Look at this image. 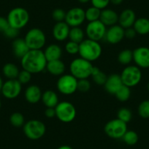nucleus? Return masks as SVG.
Masks as SVG:
<instances>
[{
	"label": "nucleus",
	"instance_id": "nucleus-35",
	"mask_svg": "<svg viewBox=\"0 0 149 149\" xmlns=\"http://www.w3.org/2000/svg\"><path fill=\"white\" fill-rule=\"evenodd\" d=\"M137 112L141 118H149V100L141 102L137 108Z\"/></svg>",
	"mask_w": 149,
	"mask_h": 149
},
{
	"label": "nucleus",
	"instance_id": "nucleus-36",
	"mask_svg": "<svg viewBox=\"0 0 149 149\" xmlns=\"http://www.w3.org/2000/svg\"><path fill=\"white\" fill-rule=\"evenodd\" d=\"M64 48L67 54H70V55H75L79 52V43L69 40L66 43Z\"/></svg>",
	"mask_w": 149,
	"mask_h": 149
},
{
	"label": "nucleus",
	"instance_id": "nucleus-26",
	"mask_svg": "<svg viewBox=\"0 0 149 149\" xmlns=\"http://www.w3.org/2000/svg\"><path fill=\"white\" fill-rule=\"evenodd\" d=\"M2 72L8 80L17 79L20 70L18 67L13 63H7L4 65Z\"/></svg>",
	"mask_w": 149,
	"mask_h": 149
},
{
	"label": "nucleus",
	"instance_id": "nucleus-19",
	"mask_svg": "<svg viewBox=\"0 0 149 149\" xmlns=\"http://www.w3.org/2000/svg\"><path fill=\"white\" fill-rule=\"evenodd\" d=\"M100 21L106 27L112 26L118 24V15L113 10L105 8V9L101 10Z\"/></svg>",
	"mask_w": 149,
	"mask_h": 149
},
{
	"label": "nucleus",
	"instance_id": "nucleus-40",
	"mask_svg": "<svg viewBox=\"0 0 149 149\" xmlns=\"http://www.w3.org/2000/svg\"><path fill=\"white\" fill-rule=\"evenodd\" d=\"M91 2L92 6L102 10L107 8V6L110 5V0H91Z\"/></svg>",
	"mask_w": 149,
	"mask_h": 149
},
{
	"label": "nucleus",
	"instance_id": "nucleus-47",
	"mask_svg": "<svg viewBox=\"0 0 149 149\" xmlns=\"http://www.w3.org/2000/svg\"><path fill=\"white\" fill-rule=\"evenodd\" d=\"M78 1L81 4H86L88 2H91V0H78Z\"/></svg>",
	"mask_w": 149,
	"mask_h": 149
},
{
	"label": "nucleus",
	"instance_id": "nucleus-10",
	"mask_svg": "<svg viewBox=\"0 0 149 149\" xmlns=\"http://www.w3.org/2000/svg\"><path fill=\"white\" fill-rule=\"evenodd\" d=\"M127 130V124L118 118L110 120L104 127L105 134L112 139H121Z\"/></svg>",
	"mask_w": 149,
	"mask_h": 149
},
{
	"label": "nucleus",
	"instance_id": "nucleus-23",
	"mask_svg": "<svg viewBox=\"0 0 149 149\" xmlns=\"http://www.w3.org/2000/svg\"><path fill=\"white\" fill-rule=\"evenodd\" d=\"M43 52L48 61L61 59L62 56V49L57 44H50L45 48Z\"/></svg>",
	"mask_w": 149,
	"mask_h": 149
},
{
	"label": "nucleus",
	"instance_id": "nucleus-28",
	"mask_svg": "<svg viewBox=\"0 0 149 149\" xmlns=\"http://www.w3.org/2000/svg\"><path fill=\"white\" fill-rule=\"evenodd\" d=\"M91 77L92 78L93 81L97 85L99 86H104V83H105L107 78L105 73L103 72L102 70H100V69L99 67H94V68H93Z\"/></svg>",
	"mask_w": 149,
	"mask_h": 149
},
{
	"label": "nucleus",
	"instance_id": "nucleus-12",
	"mask_svg": "<svg viewBox=\"0 0 149 149\" xmlns=\"http://www.w3.org/2000/svg\"><path fill=\"white\" fill-rule=\"evenodd\" d=\"M86 21L85 10L79 7H74L66 12L65 21L70 27H78Z\"/></svg>",
	"mask_w": 149,
	"mask_h": 149
},
{
	"label": "nucleus",
	"instance_id": "nucleus-50",
	"mask_svg": "<svg viewBox=\"0 0 149 149\" xmlns=\"http://www.w3.org/2000/svg\"><path fill=\"white\" fill-rule=\"evenodd\" d=\"M1 106H2V102H1V100H0V109H1Z\"/></svg>",
	"mask_w": 149,
	"mask_h": 149
},
{
	"label": "nucleus",
	"instance_id": "nucleus-2",
	"mask_svg": "<svg viewBox=\"0 0 149 149\" xmlns=\"http://www.w3.org/2000/svg\"><path fill=\"white\" fill-rule=\"evenodd\" d=\"M102 48L100 42L90 39H85L79 44L80 57L92 62L98 59L102 55Z\"/></svg>",
	"mask_w": 149,
	"mask_h": 149
},
{
	"label": "nucleus",
	"instance_id": "nucleus-43",
	"mask_svg": "<svg viewBox=\"0 0 149 149\" xmlns=\"http://www.w3.org/2000/svg\"><path fill=\"white\" fill-rule=\"evenodd\" d=\"M9 26V23L7 18L0 16V32L4 33Z\"/></svg>",
	"mask_w": 149,
	"mask_h": 149
},
{
	"label": "nucleus",
	"instance_id": "nucleus-3",
	"mask_svg": "<svg viewBox=\"0 0 149 149\" xmlns=\"http://www.w3.org/2000/svg\"><path fill=\"white\" fill-rule=\"evenodd\" d=\"M93 68L92 63L81 57L73 59L70 64V74L78 80L88 79L91 77Z\"/></svg>",
	"mask_w": 149,
	"mask_h": 149
},
{
	"label": "nucleus",
	"instance_id": "nucleus-15",
	"mask_svg": "<svg viewBox=\"0 0 149 149\" xmlns=\"http://www.w3.org/2000/svg\"><path fill=\"white\" fill-rule=\"evenodd\" d=\"M124 38V29L118 24L110 26L107 29L104 39L108 43L115 45L119 43Z\"/></svg>",
	"mask_w": 149,
	"mask_h": 149
},
{
	"label": "nucleus",
	"instance_id": "nucleus-30",
	"mask_svg": "<svg viewBox=\"0 0 149 149\" xmlns=\"http://www.w3.org/2000/svg\"><path fill=\"white\" fill-rule=\"evenodd\" d=\"M100 14H101V10L94 6L89 7L85 10L86 20L88 21V22L98 21L100 20Z\"/></svg>",
	"mask_w": 149,
	"mask_h": 149
},
{
	"label": "nucleus",
	"instance_id": "nucleus-37",
	"mask_svg": "<svg viewBox=\"0 0 149 149\" xmlns=\"http://www.w3.org/2000/svg\"><path fill=\"white\" fill-rule=\"evenodd\" d=\"M91 89V83L88 79L78 80L77 90L82 93L88 92Z\"/></svg>",
	"mask_w": 149,
	"mask_h": 149
},
{
	"label": "nucleus",
	"instance_id": "nucleus-21",
	"mask_svg": "<svg viewBox=\"0 0 149 149\" xmlns=\"http://www.w3.org/2000/svg\"><path fill=\"white\" fill-rule=\"evenodd\" d=\"M12 48L15 56L21 59L29 51V48L27 46L24 39L19 38V37H17L13 41Z\"/></svg>",
	"mask_w": 149,
	"mask_h": 149
},
{
	"label": "nucleus",
	"instance_id": "nucleus-16",
	"mask_svg": "<svg viewBox=\"0 0 149 149\" xmlns=\"http://www.w3.org/2000/svg\"><path fill=\"white\" fill-rule=\"evenodd\" d=\"M70 30V27L65 21L56 22L53 27V37L58 42H63L69 38Z\"/></svg>",
	"mask_w": 149,
	"mask_h": 149
},
{
	"label": "nucleus",
	"instance_id": "nucleus-6",
	"mask_svg": "<svg viewBox=\"0 0 149 149\" xmlns=\"http://www.w3.org/2000/svg\"><path fill=\"white\" fill-rule=\"evenodd\" d=\"M29 50H42L46 43V36L39 28L29 30L24 38Z\"/></svg>",
	"mask_w": 149,
	"mask_h": 149
},
{
	"label": "nucleus",
	"instance_id": "nucleus-45",
	"mask_svg": "<svg viewBox=\"0 0 149 149\" xmlns=\"http://www.w3.org/2000/svg\"><path fill=\"white\" fill-rule=\"evenodd\" d=\"M110 3L114 5H119L124 2V0H110Z\"/></svg>",
	"mask_w": 149,
	"mask_h": 149
},
{
	"label": "nucleus",
	"instance_id": "nucleus-34",
	"mask_svg": "<svg viewBox=\"0 0 149 149\" xmlns=\"http://www.w3.org/2000/svg\"><path fill=\"white\" fill-rule=\"evenodd\" d=\"M117 118L124 121L126 124H128L132 118V111L130 110V109L127 108V107H121L117 113Z\"/></svg>",
	"mask_w": 149,
	"mask_h": 149
},
{
	"label": "nucleus",
	"instance_id": "nucleus-20",
	"mask_svg": "<svg viewBox=\"0 0 149 149\" xmlns=\"http://www.w3.org/2000/svg\"><path fill=\"white\" fill-rule=\"evenodd\" d=\"M42 92L37 85H30L24 92V97L30 104H37L42 98Z\"/></svg>",
	"mask_w": 149,
	"mask_h": 149
},
{
	"label": "nucleus",
	"instance_id": "nucleus-42",
	"mask_svg": "<svg viewBox=\"0 0 149 149\" xmlns=\"http://www.w3.org/2000/svg\"><path fill=\"white\" fill-rule=\"evenodd\" d=\"M137 34V32H136L133 27H130V28L124 29V37L129 40L134 39Z\"/></svg>",
	"mask_w": 149,
	"mask_h": 149
},
{
	"label": "nucleus",
	"instance_id": "nucleus-27",
	"mask_svg": "<svg viewBox=\"0 0 149 149\" xmlns=\"http://www.w3.org/2000/svg\"><path fill=\"white\" fill-rule=\"evenodd\" d=\"M69 39L70 40L80 44L85 40V32L80 26L70 27Z\"/></svg>",
	"mask_w": 149,
	"mask_h": 149
},
{
	"label": "nucleus",
	"instance_id": "nucleus-8",
	"mask_svg": "<svg viewBox=\"0 0 149 149\" xmlns=\"http://www.w3.org/2000/svg\"><path fill=\"white\" fill-rule=\"evenodd\" d=\"M56 117L63 123H70L76 117V108L68 101L59 102L55 107Z\"/></svg>",
	"mask_w": 149,
	"mask_h": 149
},
{
	"label": "nucleus",
	"instance_id": "nucleus-32",
	"mask_svg": "<svg viewBox=\"0 0 149 149\" xmlns=\"http://www.w3.org/2000/svg\"><path fill=\"white\" fill-rule=\"evenodd\" d=\"M131 88L126 86L122 85L121 88L116 91L115 94L117 100L120 102H127L128 101L131 97Z\"/></svg>",
	"mask_w": 149,
	"mask_h": 149
},
{
	"label": "nucleus",
	"instance_id": "nucleus-18",
	"mask_svg": "<svg viewBox=\"0 0 149 149\" xmlns=\"http://www.w3.org/2000/svg\"><path fill=\"white\" fill-rule=\"evenodd\" d=\"M136 14L132 9H125L118 15V24L124 29L132 27L136 21Z\"/></svg>",
	"mask_w": 149,
	"mask_h": 149
},
{
	"label": "nucleus",
	"instance_id": "nucleus-13",
	"mask_svg": "<svg viewBox=\"0 0 149 149\" xmlns=\"http://www.w3.org/2000/svg\"><path fill=\"white\" fill-rule=\"evenodd\" d=\"M22 90V84L18 79L8 80L3 84L1 91L5 98L13 100L20 95Z\"/></svg>",
	"mask_w": 149,
	"mask_h": 149
},
{
	"label": "nucleus",
	"instance_id": "nucleus-41",
	"mask_svg": "<svg viewBox=\"0 0 149 149\" xmlns=\"http://www.w3.org/2000/svg\"><path fill=\"white\" fill-rule=\"evenodd\" d=\"M19 31L20 30L16 29L15 28H13L10 26L8 29H7L6 31L3 33L4 35L5 36L8 38H10V39H13L15 40V38H17L19 34Z\"/></svg>",
	"mask_w": 149,
	"mask_h": 149
},
{
	"label": "nucleus",
	"instance_id": "nucleus-29",
	"mask_svg": "<svg viewBox=\"0 0 149 149\" xmlns=\"http://www.w3.org/2000/svg\"><path fill=\"white\" fill-rule=\"evenodd\" d=\"M118 61L122 65H130L133 61V51L130 49H124L118 55Z\"/></svg>",
	"mask_w": 149,
	"mask_h": 149
},
{
	"label": "nucleus",
	"instance_id": "nucleus-9",
	"mask_svg": "<svg viewBox=\"0 0 149 149\" xmlns=\"http://www.w3.org/2000/svg\"><path fill=\"white\" fill-rule=\"evenodd\" d=\"M78 79L71 74H64L58 78L56 83L58 91L64 95H72L76 92Z\"/></svg>",
	"mask_w": 149,
	"mask_h": 149
},
{
	"label": "nucleus",
	"instance_id": "nucleus-17",
	"mask_svg": "<svg viewBox=\"0 0 149 149\" xmlns=\"http://www.w3.org/2000/svg\"><path fill=\"white\" fill-rule=\"evenodd\" d=\"M123 85L121 76L118 74H111L107 76L104 84V88L108 94L115 95L116 91Z\"/></svg>",
	"mask_w": 149,
	"mask_h": 149
},
{
	"label": "nucleus",
	"instance_id": "nucleus-38",
	"mask_svg": "<svg viewBox=\"0 0 149 149\" xmlns=\"http://www.w3.org/2000/svg\"><path fill=\"white\" fill-rule=\"evenodd\" d=\"M66 17V12L61 8H56L52 12V18L56 22L64 21Z\"/></svg>",
	"mask_w": 149,
	"mask_h": 149
},
{
	"label": "nucleus",
	"instance_id": "nucleus-44",
	"mask_svg": "<svg viewBox=\"0 0 149 149\" xmlns=\"http://www.w3.org/2000/svg\"><path fill=\"white\" fill-rule=\"evenodd\" d=\"M45 116L48 118H53L56 117L55 107H46L45 110Z\"/></svg>",
	"mask_w": 149,
	"mask_h": 149
},
{
	"label": "nucleus",
	"instance_id": "nucleus-7",
	"mask_svg": "<svg viewBox=\"0 0 149 149\" xmlns=\"http://www.w3.org/2000/svg\"><path fill=\"white\" fill-rule=\"evenodd\" d=\"M121 81L123 85L130 88L138 85L142 79V72L140 68L136 65H127L121 72Z\"/></svg>",
	"mask_w": 149,
	"mask_h": 149
},
{
	"label": "nucleus",
	"instance_id": "nucleus-14",
	"mask_svg": "<svg viewBox=\"0 0 149 149\" xmlns=\"http://www.w3.org/2000/svg\"><path fill=\"white\" fill-rule=\"evenodd\" d=\"M133 61L139 68H149V48L140 46L133 51Z\"/></svg>",
	"mask_w": 149,
	"mask_h": 149
},
{
	"label": "nucleus",
	"instance_id": "nucleus-22",
	"mask_svg": "<svg viewBox=\"0 0 149 149\" xmlns=\"http://www.w3.org/2000/svg\"><path fill=\"white\" fill-rule=\"evenodd\" d=\"M47 71L54 76H61L66 70V66L61 59L48 61L46 65Z\"/></svg>",
	"mask_w": 149,
	"mask_h": 149
},
{
	"label": "nucleus",
	"instance_id": "nucleus-4",
	"mask_svg": "<svg viewBox=\"0 0 149 149\" xmlns=\"http://www.w3.org/2000/svg\"><path fill=\"white\" fill-rule=\"evenodd\" d=\"M29 18L30 16L28 10L21 7L11 10L7 17L9 25L18 30L24 28L28 24Z\"/></svg>",
	"mask_w": 149,
	"mask_h": 149
},
{
	"label": "nucleus",
	"instance_id": "nucleus-25",
	"mask_svg": "<svg viewBox=\"0 0 149 149\" xmlns=\"http://www.w3.org/2000/svg\"><path fill=\"white\" fill-rule=\"evenodd\" d=\"M133 28L137 34L146 35L149 34V19L146 18H139L136 19Z\"/></svg>",
	"mask_w": 149,
	"mask_h": 149
},
{
	"label": "nucleus",
	"instance_id": "nucleus-39",
	"mask_svg": "<svg viewBox=\"0 0 149 149\" xmlns=\"http://www.w3.org/2000/svg\"><path fill=\"white\" fill-rule=\"evenodd\" d=\"M31 74L29 72L26 70H22V71H20L19 74L18 76V81L21 83V84H26L30 82L31 79Z\"/></svg>",
	"mask_w": 149,
	"mask_h": 149
},
{
	"label": "nucleus",
	"instance_id": "nucleus-5",
	"mask_svg": "<svg viewBox=\"0 0 149 149\" xmlns=\"http://www.w3.org/2000/svg\"><path fill=\"white\" fill-rule=\"evenodd\" d=\"M23 131L27 138L31 140H37L45 135L46 126L40 120L31 119L24 124Z\"/></svg>",
	"mask_w": 149,
	"mask_h": 149
},
{
	"label": "nucleus",
	"instance_id": "nucleus-46",
	"mask_svg": "<svg viewBox=\"0 0 149 149\" xmlns=\"http://www.w3.org/2000/svg\"><path fill=\"white\" fill-rule=\"evenodd\" d=\"M57 149H72V148L69 146H67V145H64V146H60Z\"/></svg>",
	"mask_w": 149,
	"mask_h": 149
},
{
	"label": "nucleus",
	"instance_id": "nucleus-1",
	"mask_svg": "<svg viewBox=\"0 0 149 149\" xmlns=\"http://www.w3.org/2000/svg\"><path fill=\"white\" fill-rule=\"evenodd\" d=\"M23 70L29 72L31 74H38L46 68L47 61L43 51L29 50L21 59Z\"/></svg>",
	"mask_w": 149,
	"mask_h": 149
},
{
	"label": "nucleus",
	"instance_id": "nucleus-31",
	"mask_svg": "<svg viewBox=\"0 0 149 149\" xmlns=\"http://www.w3.org/2000/svg\"><path fill=\"white\" fill-rule=\"evenodd\" d=\"M124 143L128 146H134L139 140V136L136 132L133 130H127L121 138Z\"/></svg>",
	"mask_w": 149,
	"mask_h": 149
},
{
	"label": "nucleus",
	"instance_id": "nucleus-24",
	"mask_svg": "<svg viewBox=\"0 0 149 149\" xmlns=\"http://www.w3.org/2000/svg\"><path fill=\"white\" fill-rule=\"evenodd\" d=\"M41 101L46 107H56L59 102L56 92L53 90H46L42 94Z\"/></svg>",
	"mask_w": 149,
	"mask_h": 149
},
{
	"label": "nucleus",
	"instance_id": "nucleus-48",
	"mask_svg": "<svg viewBox=\"0 0 149 149\" xmlns=\"http://www.w3.org/2000/svg\"><path fill=\"white\" fill-rule=\"evenodd\" d=\"M3 81H2V78L0 77V91H1V90H2V86H3Z\"/></svg>",
	"mask_w": 149,
	"mask_h": 149
},
{
	"label": "nucleus",
	"instance_id": "nucleus-33",
	"mask_svg": "<svg viewBox=\"0 0 149 149\" xmlns=\"http://www.w3.org/2000/svg\"><path fill=\"white\" fill-rule=\"evenodd\" d=\"M10 124L13 127H16V128L22 127L26 123L25 118H24V115L22 113H18V112L13 113L10 116Z\"/></svg>",
	"mask_w": 149,
	"mask_h": 149
},
{
	"label": "nucleus",
	"instance_id": "nucleus-11",
	"mask_svg": "<svg viewBox=\"0 0 149 149\" xmlns=\"http://www.w3.org/2000/svg\"><path fill=\"white\" fill-rule=\"evenodd\" d=\"M106 31L107 27L98 20L88 23L86 27L85 34H86L88 39L100 42L104 38Z\"/></svg>",
	"mask_w": 149,
	"mask_h": 149
},
{
	"label": "nucleus",
	"instance_id": "nucleus-49",
	"mask_svg": "<svg viewBox=\"0 0 149 149\" xmlns=\"http://www.w3.org/2000/svg\"><path fill=\"white\" fill-rule=\"evenodd\" d=\"M147 88H148V91H149V82H148V85H147Z\"/></svg>",
	"mask_w": 149,
	"mask_h": 149
}]
</instances>
